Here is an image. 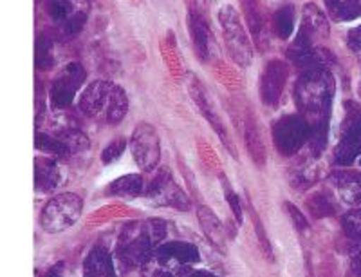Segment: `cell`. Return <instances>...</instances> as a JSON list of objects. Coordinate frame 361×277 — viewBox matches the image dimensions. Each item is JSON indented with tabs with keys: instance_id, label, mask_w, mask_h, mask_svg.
Listing matches in <instances>:
<instances>
[{
	"instance_id": "5",
	"label": "cell",
	"mask_w": 361,
	"mask_h": 277,
	"mask_svg": "<svg viewBox=\"0 0 361 277\" xmlns=\"http://www.w3.org/2000/svg\"><path fill=\"white\" fill-rule=\"evenodd\" d=\"M221 20L226 37H228V44L233 51V57L237 58V62L247 64L250 62V46L244 40V33L240 25H238L237 15L231 11V8H224L221 13Z\"/></svg>"
},
{
	"instance_id": "15",
	"label": "cell",
	"mask_w": 361,
	"mask_h": 277,
	"mask_svg": "<svg viewBox=\"0 0 361 277\" xmlns=\"http://www.w3.org/2000/svg\"><path fill=\"white\" fill-rule=\"evenodd\" d=\"M345 234L354 241H361V208H353L343 216Z\"/></svg>"
},
{
	"instance_id": "4",
	"label": "cell",
	"mask_w": 361,
	"mask_h": 277,
	"mask_svg": "<svg viewBox=\"0 0 361 277\" xmlns=\"http://www.w3.org/2000/svg\"><path fill=\"white\" fill-rule=\"evenodd\" d=\"M130 151L132 158L140 169L147 170V172L156 169L161 158V143L156 131L148 125H141L140 129H135L130 141Z\"/></svg>"
},
{
	"instance_id": "22",
	"label": "cell",
	"mask_w": 361,
	"mask_h": 277,
	"mask_svg": "<svg viewBox=\"0 0 361 277\" xmlns=\"http://www.w3.org/2000/svg\"><path fill=\"white\" fill-rule=\"evenodd\" d=\"M63 269H66L63 263H56L54 266H51L49 272L45 273V277H63Z\"/></svg>"
},
{
	"instance_id": "12",
	"label": "cell",
	"mask_w": 361,
	"mask_h": 277,
	"mask_svg": "<svg viewBox=\"0 0 361 277\" xmlns=\"http://www.w3.org/2000/svg\"><path fill=\"white\" fill-rule=\"evenodd\" d=\"M361 154V122L354 125L349 133L345 134L341 143H338L334 151V160L338 165H353L354 160Z\"/></svg>"
},
{
	"instance_id": "10",
	"label": "cell",
	"mask_w": 361,
	"mask_h": 277,
	"mask_svg": "<svg viewBox=\"0 0 361 277\" xmlns=\"http://www.w3.org/2000/svg\"><path fill=\"white\" fill-rule=\"evenodd\" d=\"M331 183L345 203L361 201V174L353 170H336L331 174Z\"/></svg>"
},
{
	"instance_id": "16",
	"label": "cell",
	"mask_w": 361,
	"mask_h": 277,
	"mask_svg": "<svg viewBox=\"0 0 361 277\" xmlns=\"http://www.w3.org/2000/svg\"><path fill=\"white\" fill-rule=\"evenodd\" d=\"M221 183H222V191H224V194H226V199H228V203H230L231 212H233V216H235V220H237L238 225H243L244 212H243V207H240V199H238V196L235 194L233 189L230 187L228 178H226V176H222V174H221Z\"/></svg>"
},
{
	"instance_id": "2",
	"label": "cell",
	"mask_w": 361,
	"mask_h": 277,
	"mask_svg": "<svg viewBox=\"0 0 361 277\" xmlns=\"http://www.w3.org/2000/svg\"><path fill=\"white\" fill-rule=\"evenodd\" d=\"M83 211V199L78 194L66 192L51 201L44 207L40 216V225L45 232L49 234H58L67 228L73 227L80 220Z\"/></svg>"
},
{
	"instance_id": "18",
	"label": "cell",
	"mask_w": 361,
	"mask_h": 277,
	"mask_svg": "<svg viewBox=\"0 0 361 277\" xmlns=\"http://www.w3.org/2000/svg\"><path fill=\"white\" fill-rule=\"evenodd\" d=\"M37 147L40 151H44V153L54 154L56 158H67L71 154V149L67 147L66 143L53 141V140H49V138H44V136H38Z\"/></svg>"
},
{
	"instance_id": "6",
	"label": "cell",
	"mask_w": 361,
	"mask_h": 277,
	"mask_svg": "<svg viewBox=\"0 0 361 277\" xmlns=\"http://www.w3.org/2000/svg\"><path fill=\"white\" fill-rule=\"evenodd\" d=\"M197 218H199V223H201L202 232H204L206 240L212 243V247H214L217 252L228 254L224 225L221 223L217 214H215L209 207H206V205H201V207L197 208Z\"/></svg>"
},
{
	"instance_id": "24",
	"label": "cell",
	"mask_w": 361,
	"mask_h": 277,
	"mask_svg": "<svg viewBox=\"0 0 361 277\" xmlns=\"http://www.w3.org/2000/svg\"><path fill=\"white\" fill-rule=\"evenodd\" d=\"M353 37H356L357 40H361V28H357L356 31H354V33H353Z\"/></svg>"
},
{
	"instance_id": "11",
	"label": "cell",
	"mask_w": 361,
	"mask_h": 277,
	"mask_svg": "<svg viewBox=\"0 0 361 277\" xmlns=\"http://www.w3.org/2000/svg\"><path fill=\"white\" fill-rule=\"evenodd\" d=\"M62 182V172L53 160L38 158L35 160V189L38 192L54 191Z\"/></svg>"
},
{
	"instance_id": "7",
	"label": "cell",
	"mask_w": 361,
	"mask_h": 277,
	"mask_svg": "<svg viewBox=\"0 0 361 277\" xmlns=\"http://www.w3.org/2000/svg\"><path fill=\"white\" fill-rule=\"evenodd\" d=\"M154 256L173 261L177 265L188 266V269L201 261L197 247L192 243H185V241H169V243L159 244Z\"/></svg>"
},
{
	"instance_id": "9",
	"label": "cell",
	"mask_w": 361,
	"mask_h": 277,
	"mask_svg": "<svg viewBox=\"0 0 361 277\" xmlns=\"http://www.w3.org/2000/svg\"><path fill=\"white\" fill-rule=\"evenodd\" d=\"M83 277H116L114 261L109 250L94 247L83 261Z\"/></svg>"
},
{
	"instance_id": "21",
	"label": "cell",
	"mask_w": 361,
	"mask_h": 277,
	"mask_svg": "<svg viewBox=\"0 0 361 277\" xmlns=\"http://www.w3.org/2000/svg\"><path fill=\"white\" fill-rule=\"evenodd\" d=\"M350 269H353V273L356 277H361V241L354 249L353 257H350Z\"/></svg>"
},
{
	"instance_id": "23",
	"label": "cell",
	"mask_w": 361,
	"mask_h": 277,
	"mask_svg": "<svg viewBox=\"0 0 361 277\" xmlns=\"http://www.w3.org/2000/svg\"><path fill=\"white\" fill-rule=\"evenodd\" d=\"M186 277H217V276H214V273H209V272H202V270H199V272L188 273V276H186Z\"/></svg>"
},
{
	"instance_id": "1",
	"label": "cell",
	"mask_w": 361,
	"mask_h": 277,
	"mask_svg": "<svg viewBox=\"0 0 361 277\" xmlns=\"http://www.w3.org/2000/svg\"><path fill=\"white\" fill-rule=\"evenodd\" d=\"M166 237V223L163 220H147L128 223L118 240V257L125 269L145 265L161 241Z\"/></svg>"
},
{
	"instance_id": "13",
	"label": "cell",
	"mask_w": 361,
	"mask_h": 277,
	"mask_svg": "<svg viewBox=\"0 0 361 277\" xmlns=\"http://www.w3.org/2000/svg\"><path fill=\"white\" fill-rule=\"evenodd\" d=\"M145 192V183L140 174H127L121 178L114 179L109 187V194L118 196V198L134 199Z\"/></svg>"
},
{
	"instance_id": "20",
	"label": "cell",
	"mask_w": 361,
	"mask_h": 277,
	"mask_svg": "<svg viewBox=\"0 0 361 277\" xmlns=\"http://www.w3.org/2000/svg\"><path fill=\"white\" fill-rule=\"evenodd\" d=\"M283 205H286V211H288V214L291 216L293 225H295L298 230H307L309 221H307V218L304 216V212H300V208L296 207V205H293L291 201H286Z\"/></svg>"
},
{
	"instance_id": "8",
	"label": "cell",
	"mask_w": 361,
	"mask_h": 277,
	"mask_svg": "<svg viewBox=\"0 0 361 277\" xmlns=\"http://www.w3.org/2000/svg\"><path fill=\"white\" fill-rule=\"evenodd\" d=\"M276 149L283 156H293L305 141V129L300 124H280L275 131Z\"/></svg>"
},
{
	"instance_id": "14",
	"label": "cell",
	"mask_w": 361,
	"mask_h": 277,
	"mask_svg": "<svg viewBox=\"0 0 361 277\" xmlns=\"http://www.w3.org/2000/svg\"><path fill=\"white\" fill-rule=\"evenodd\" d=\"M305 205H307V208L311 211V216L316 218V220L334 214L333 201H331V198H329L327 194H324V192H314V194L305 201Z\"/></svg>"
},
{
	"instance_id": "3",
	"label": "cell",
	"mask_w": 361,
	"mask_h": 277,
	"mask_svg": "<svg viewBox=\"0 0 361 277\" xmlns=\"http://www.w3.org/2000/svg\"><path fill=\"white\" fill-rule=\"evenodd\" d=\"M145 196L152 205L157 207H172L177 211H188L190 199L185 191L173 182L170 170H161L156 174V178L148 183Z\"/></svg>"
},
{
	"instance_id": "19",
	"label": "cell",
	"mask_w": 361,
	"mask_h": 277,
	"mask_svg": "<svg viewBox=\"0 0 361 277\" xmlns=\"http://www.w3.org/2000/svg\"><path fill=\"white\" fill-rule=\"evenodd\" d=\"M125 151V140L123 138H118L116 141H112L109 147H105V151L102 153V162L105 163V165H111V163L118 162L119 158H121V154H123Z\"/></svg>"
},
{
	"instance_id": "17",
	"label": "cell",
	"mask_w": 361,
	"mask_h": 277,
	"mask_svg": "<svg viewBox=\"0 0 361 277\" xmlns=\"http://www.w3.org/2000/svg\"><path fill=\"white\" fill-rule=\"evenodd\" d=\"M250 212H251V220H253V223H255V232H257V237H259L260 250H262V254H264V257H266V259L273 261V249H271L269 237H267V236H266V232H264L262 221H260L259 214L255 212L253 207L250 208Z\"/></svg>"
}]
</instances>
